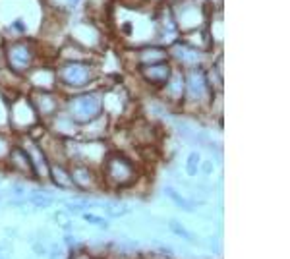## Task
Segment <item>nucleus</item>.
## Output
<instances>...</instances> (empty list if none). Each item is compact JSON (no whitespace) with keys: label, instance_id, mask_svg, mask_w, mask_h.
I'll list each match as a JSON object with an SVG mask.
<instances>
[{"label":"nucleus","instance_id":"obj_1","mask_svg":"<svg viewBox=\"0 0 290 259\" xmlns=\"http://www.w3.org/2000/svg\"><path fill=\"white\" fill-rule=\"evenodd\" d=\"M103 180H105L107 188H114V190L130 188L138 180V169L126 155L112 153L105 159Z\"/></svg>","mask_w":290,"mask_h":259},{"label":"nucleus","instance_id":"obj_2","mask_svg":"<svg viewBox=\"0 0 290 259\" xmlns=\"http://www.w3.org/2000/svg\"><path fill=\"white\" fill-rule=\"evenodd\" d=\"M101 108H103V99L97 91L75 95L66 103V114L75 124H89L97 120L101 116Z\"/></svg>","mask_w":290,"mask_h":259},{"label":"nucleus","instance_id":"obj_3","mask_svg":"<svg viewBox=\"0 0 290 259\" xmlns=\"http://www.w3.org/2000/svg\"><path fill=\"white\" fill-rule=\"evenodd\" d=\"M209 80L203 68L194 66L184 74V99L194 104H203L209 97Z\"/></svg>","mask_w":290,"mask_h":259},{"label":"nucleus","instance_id":"obj_4","mask_svg":"<svg viewBox=\"0 0 290 259\" xmlns=\"http://www.w3.org/2000/svg\"><path fill=\"white\" fill-rule=\"evenodd\" d=\"M58 78L66 87L81 89V87H87L93 84V80L97 78V72L93 66L81 62V60H72L60 68Z\"/></svg>","mask_w":290,"mask_h":259},{"label":"nucleus","instance_id":"obj_5","mask_svg":"<svg viewBox=\"0 0 290 259\" xmlns=\"http://www.w3.org/2000/svg\"><path fill=\"white\" fill-rule=\"evenodd\" d=\"M31 104H33L37 116H41V118H54L60 108V101L49 89H37L33 93Z\"/></svg>","mask_w":290,"mask_h":259},{"label":"nucleus","instance_id":"obj_6","mask_svg":"<svg viewBox=\"0 0 290 259\" xmlns=\"http://www.w3.org/2000/svg\"><path fill=\"white\" fill-rule=\"evenodd\" d=\"M6 60L14 72H25L33 62V52L25 43H14L12 47H8Z\"/></svg>","mask_w":290,"mask_h":259},{"label":"nucleus","instance_id":"obj_7","mask_svg":"<svg viewBox=\"0 0 290 259\" xmlns=\"http://www.w3.org/2000/svg\"><path fill=\"white\" fill-rule=\"evenodd\" d=\"M172 70L168 66V62H153V64H142V78L149 86L163 87L166 84V80L170 78Z\"/></svg>","mask_w":290,"mask_h":259},{"label":"nucleus","instance_id":"obj_8","mask_svg":"<svg viewBox=\"0 0 290 259\" xmlns=\"http://www.w3.org/2000/svg\"><path fill=\"white\" fill-rule=\"evenodd\" d=\"M8 163L10 167L19 173V176H27V178H35V173H33V165H31V159L27 155V151L23 147H14L8 155Z\"/></svg>","mask_w":290,"mask_h":259},{"label":"nucleus","instance_id":"obj_9","mask_svg":"<svg viewBox=\"0 0 290 259\" xmlns=\"http://www.w3.org/2000/svg\"><path fill=\"white\" fill-rule=\"evenodd\" d=\"M68 171H70V176H72V182H73V186H75V190L89 191V190L97 184L95 173H93L85 163H81V165H73L72 169H68Z\"/></svg>","mask_w":290,"mask_h":259},{"label":"nucleus","instance_id":"obj_10","mask_svg":"<svg viewBox=\"0 0 290 259\" xmlns=\"http://www.w3.org/2000/svg\"><path fill=\"white\" fill-rule=\"evenodd\" d=\"M132 136H134L138 145H145V147L153 145L157 141V132H155V128L147 120H138L132 126Z\"/></svg>","mask_w":290,"mask_h":259},{"label":"nucleus","instance_id":"obj_11","mask_svg":"<svg viewBox=\"0 0 290 259\" xmlns=\"http://www.w3.org/2000/svg\"><path fill=\"white\" fill-rule=\"evenodd\" d=\"M49 178L58 186V188H70V190H75L72 182V176H70V171L66 169L64 163H51L49 167Z\"/></svg>","mask_w":290,"mask_h":259},{"label":"nucleus","instance_id":"obj_12","mask_svg":"<svg viewBox=\"0 0 290 259\" xmlns=\"http://www.w3.org/2000/svg\"><path fill=\"white\" fill-rule=\"evenodd\" d=\"M174 56H176L178 60L186 62L190 68L198 66V62L201 60V54H199L198 51H192V49H188V47H182V45H178V47L174 49Z\"/></svg>","mask_w":290,"mask_h":259},{"label":"nucleus","instance_id":"obj_13","mask_svg":"<svg viewBox=\"0 0 290 259\" xmlns=\"http://www.w3.org/2000/svg\"><path fill=\"white\" fill-rule=\"evenodd\" d=\"M164 195H166L170 201H174V203H176L182 211H186V213H190V211H194V209H196V207H194V203H192L190 199H186V197H184V195H182L176 188H172V186H166V188H164Z\"/></svg>","mask_w":290,"mask_h":259},{"label":"nucleus","instance_id":"obj_14","mask_svg":"<svg viewBox=\"0 0 290 259\" xmlns=\"http://www.w3.org/2000/svg\"><path fill=\"white\" fill-rule=\"evenodd\" d=\"M168 56L164 51H159V49H147L140 52V62L142 64H153V62H164Z\"/></svg>","mask_w":290,"mask_h":259},{"label":"nucleus","instance_id":"obj_15","mask_svg":"<svg viewBox=\"0 0 290 259\" xmlns=\"http://www.w3.org/2000/svg\"><path fill=\"white\" fill-rule=\"evenodd\" d=\"M168 228H170V232H174L176 236H180V238H184V240H188V242H194V244H199L198 240H196V236L180 223V221H176V219H172V221H168Z\"/></svg>","mask_w":290,"mask_h":259},{"label":"nucleus","instance_id":"obj_16","mask_svg":"<svg viewBox=\"0 0 290 259\" xmlns=\"http://www.w3.org/2000/svg\"><path fill=\"white\" fill-rule=\"evenodd\" d=\"M29 201L35 209H49L53 205V195H49L45 191H33L29 195Z\"/></svg>","mask_w":290,"mask_h":259},{"label":"nucleus","instance_id":"obj_17","mask_svg":"<svg viewBox=\"0 0 290 259\" xmlns=\"http://www.w3.org/2000/svg\"><path fill=\"white\" fill-rule=\"evenodd\" d=\"M199 163H201V155L198 151L190 153L188 155V161H186V171H188V176H196L198 171H199Z\"/></svg>","mask_w":290,"mask_h":259},{"label":"nucleus","instance_id":"obj_18","mask_svg":"<svg viewBox=\"0 0 290 259\" xmlns=\"http://www.w3.org/2000/svg\"><path fill=\"white\" fill-rule=\"evenodd\" d=\"M83 219H85L89 224H93V226H99V228H103V230H107V228H109V223H107V219H103V217H97V215L85 213V215H83Z\"/></svg>","mask_w":290,"mask_h":259},{"label":"nucleus","instance_id":"obj_19","mask_svg":"<svg viewBox=\"0 0 290 259\" xmlns=\"http://www.w3.org/2000/svg\"><path fill=\"white\" fill-rule=\"evenodd\" d=\"M107 213L110 217H124L130 213V207H124V205H109L107 207Z\"/></svg>","mask_w":290,"mask_h":259},{"label":"nucleus","instance_id":"obj_20","mask_svg":"<svg viewBox=\"0 0 290 259\" xmlns=\"http://www.w3.org/2000/svg\"><path fill=\"white\" fill-rule=\"evenodd\" d=\"M68 259H95V258L89 256L87 252H72V254L68 256Z\"/></svg>","mask_w":290,"mask_h":259},{"label":"nucleus","instance_id":"obj_21","mask_svg":"<svg viewBox=\"0 0 290 259\" xmlns=\"http://www.w3.org/2000/svg\"><path fill=\"white\" fill-rule=\"evenodd\" d=\"M60 256H62V250H60L58 246H53V250H51L49 258H51V259H60Z\"/></svg>","mask_w":290,"mask_h":259},{"label":"nucleus","instance_id":"obj_22","mask_svg":"<svg viewBox=\"0 0 290 259\" xmlns=\"http://www.w3.org/2000/svg\"><path fill=\"white\" fill-rule=\"evenodd\" d=\"M12 191H14V195H19V197H21V195L25 193L23 186H18V184H14V186H12Z\"/></svg>","mask_w":290,"mask_h":259},{"label":"nucleus","instance_id":"obj_23","mask_svg":"<svg viewBox=\"0 0 290 259\" xmlns=\"http://www.w3.org/2000/svg\"><path fill=\"white\" fill-rule=\"evenodd\" d=\"M33 252H37V256H45V248L41 244H35L33 246Z\"/></svg>","mask_w":290,"mask_h":259},{"label":"nucleus","instance_id":"obj_24","mask_svg":"<svg viewBox=\"0 0 290 259\" xmlns=\"http://www.w3.org/2000/svg\"><path fill=\"white\" fill-rule=\"evenodd\" d=\"M211 171H213V165H211L209 161H205V163H203V173L211 174Z\"/></svg>","mask_w":290,"mask_h":259},{"label":"nucleus","instance_id":"obj_25","mask_svg":"<svg viewBox=\"0 0 290 259\" xmlns=\"http://www.w3.org/2000/svg\"><path fill=\"white\" fill-rule=\"evenodd\" d=\"M6 155V143H4V138L0 136V157Z\"/></svg>","mask_w":290,"mask_h":259}]
</instances>
